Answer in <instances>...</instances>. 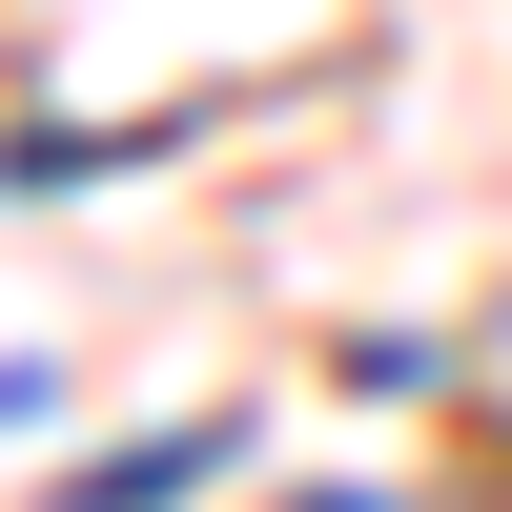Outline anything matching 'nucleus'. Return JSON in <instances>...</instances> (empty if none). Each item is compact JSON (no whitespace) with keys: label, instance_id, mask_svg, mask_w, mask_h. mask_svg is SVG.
Segmentation results:
<instances>
[{"label":"nucleus","instance_id":"nucleus-1","mask_svg":"<svg viewBox=\"0 0 512 512\" xmlns=\"http://www.w3.org/2000/svg\"><path fill=\"white\" fill-rule=\"evenodd\" d=\"M185 472H226V431H144V451H103V472H62V512H164Z\"/></svg>","mask_w":512,"mask_h":512}]
</instances>
